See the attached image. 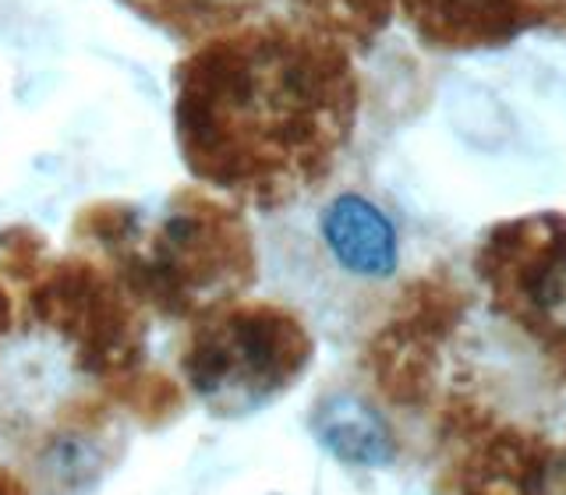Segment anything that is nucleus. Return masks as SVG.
<instances>
[{
    "instance_id": "f257e3e1",
    "label": "nucleus",
    "mask_w": 566,
    "mask_h": 495,
    "mask_svg": "<svg viewBox=\"0 0 566 495\" xmlns=\"http://www.w3.org/2000/svg\"><path fill=\"white\" fill-rule=\"evenodd\" d=\"M358 82L344 43L259 18L174 64V138L188 173L238 209H283L333 170Z\"/></svg>"
},
{
    "instance_id": "f03ea898",
    "label": "nucleus",
    "mask_w": 566,
    "mask_h": 495,
    "mask_svg": "<svg viewBox=\"0 0 566 495\" xmlns=\"http://www.w3.org/2000/svg\"><path fill=\"white\" fill-rule=\"evenodd\" d=\"M71 238L142 312L164 323H195L255 283V241L244 212L202 185L177 188L159 206H85Z\"/></svg>"
},
{
    "instance_id": "7ed1b4c3",
    "label": "nucleus",
    "mask_w": 566,
    "mask_h": 495,
    "mask_svg": "<svg viewBox=\"0 0 566 495\" xmlns=\"http://www.w3.org/2000/svg\"><path fill=\"white\" fill-rule=\"evenodd\" d=\"M308 354V333L287 308L238 297L188 323L181 376L209 414L244 418L287 393Z\"/></svg>"
},
{
    "instance_id": "20e7f679",
    "label": "nucleus",
    "mask_w": 566,
    "mask_h": 495,
    "mask_svg": "<svg viewBox=\"0 0 566 495\" xmlns=\"http://www.w3.org/2000/svg\"><path fill=\"white\" fill-rule=\"evenodd\" d=\"M120 4L181 50H191L223 32L270 18L280 0H120Z\"/></svg>"
},
{
    "instance_id": "39448f33",
    "label": "nucleus",
    "mask_w": 566,
    "mask_h": 495,
    "mask_svg": "<svg viewBox=\"0 0 566 495\" xmlns=\"http://www.w3.org/2000/svg\"><path fill=\"white\" fill-rule=\"evenodd\" d=\"M323 234L336 262L358 276H389L397 270V234L382 212L361 194H340L323 217Z\"/></svg>"
},
{
    "instance_id": "423d86ee",
    "label": "nucleus",
    "mask_w": 566,
    "mask_h": 495,
    "mask_svg": "<svg viewBox=\"0 0 566 495\" xmlns=\"http://www.w3.org/2000/svg\"><path fill=\"white\" fill-rule=\"evenodd\" d=\"M400 11L429 46H474L500 40V18L517 0H400Z\"/></svg>"
},
{
    "instance_id": "0eeeda50",
    "label": "nucleus",
    "mask_w": 566,
    "mask_h": 495,
    "mask_svg": "<svg viewBox=\"0 0 566 495\" xmlns=\"http://www.w3.org/2000/svg\"><path fill=\"white\" fill-rule=\"evenodd\" d=\"M312 424H315L318 442H323L333 456H340L344 464L379 467L389 460V453H394L389 432L379 421V414L368 411V407L354 397H329L315 411Z\"/></svg>"
},
{
    "instance_id": "6e6552de",
    "label": "nucleus",
    "mask_w": 566,
    "mask_h": 495,
    "mask_svg": "<svg viewBox=\"0 0 566 495\" xmlns=\"http://www.w3.org/2000/svg\"><path fill=\"white\" fill-rule=\"evenodd\" d=\"M297 25L329 35L336 43H371L389 25L397 0H283Z\"/></svg>"
},
{
    "instance_id": "1a4fd4ad",
    "label": "nucleus",
    "mask_w": 566,
    "mask_h": 495,
    "mask_svg": "<svg viewBox=\"0 0 566 495\" xmlns=\"http://www.w3.org/2000/svg\"><path fill=\"white\" fill-rule=\"evenodd\" d=\"M11 329H14V297L4 283H0V344L8 340Z\"/></svg>"
},
{
    "instance_id": "9d476101",
    "label": "nucleus",
    "mask_w": 566,
    "mask_h": 495,
    "mask_svg": "<svg viewBox=\"0 0 566 495\" xmlns=\"http://www.w3.org/2000/svg\"><path fill=\"white\" fill-rule=\"evenodd\" d=\"M0 495H29V488H25V482L14 471L0 467Z\"/></svg>"
}]
</instances>
